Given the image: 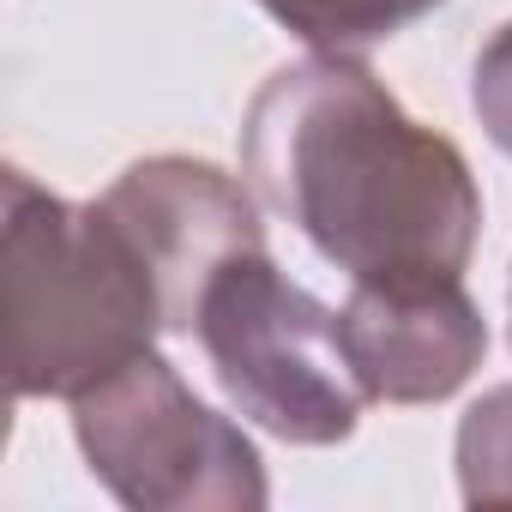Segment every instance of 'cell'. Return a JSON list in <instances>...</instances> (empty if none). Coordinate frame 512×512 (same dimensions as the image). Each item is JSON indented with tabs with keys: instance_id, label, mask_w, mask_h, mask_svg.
Listing matches in <instances>:
<instances>
[{
	"instance_id": "3957f363",
	"label": "cell",
	"mask_w": 512,
	"mask_h": 512,
	"mask_svg": "<svg viewBox=\"0 0 512 512\" xmlns=\"http://www.w3.org/2000/svg\"><path fill=\"white\" fill-rule=\"evenodd\" d=\"M187 338H199L229 410L284 446H338L374 404L338 314L278 272L272 247L235 253L205 284Z\"/></svg>"
},
{
	"instance_id": "277c9868",
	"label": "cell",
	"mask_w": 512,
	"mask_h": 512,
	"mask_svg": "<svg viewBox=\"0 0 512 512\" xmlns=\"http://www.w3.org/2000/svg\"><path fill=\"white\" fill-rule=\"evenodd\" d=\"M73 440L133 512H260L272 500L260 446L157 350L73 398Z\"/></svg>"
},
{
	"instance_id": "ba28073f",
	"label": "cell",
	"mask_w": 512,
	"mask_h": 512,
	"mask_svg": "<svg viewBox=\"0 0 512 512\" xmlns=\"http://www.w3.org/2000/svg\"><path fill=\"white\" fill-rule=\"evenodd\" d=\"M458 494L470 506H512V386L482 392L458 422Z\"/></svg>"
},
{
	"instance_id": "52a82bcc",
	"label": "cell",
	"mask_w": 512,
	"mask_h": 512,
	"mask_svg": "<svg viewBox=\"0 0 512 512\" xmlns=\"http://www.w3.org/2000/svg\"><path fill=\"white\" fill-rule=\"evenodd\" d=\"M260 7L320 55H362L404 25L428 19L446 0H260Z\"/></svg>"
},
{
	"instance_id": "7a4b0ae2",
	"label": "cell",
	"mask_w": 512,
	"mask_h": 512,
	"mask_svg": "<svg viewBox=\"0 0 512 512\" xmlns=\"http://www.w3.org/2000/svg\"><path fill=\"white\" fill-rule=\"evenodd\" d=\"M0 290H7V398H79L169 332L163 284L121 217L0 175Z\"/></svg>"
},
{
	"instance_id": "9c48e42d",
	"label": "cell",
	"mask_w": 512,
	"mask_h": 512,
	"mask_svg": "<svg viewBox=\"0 0 512 512\" xmlns=\"http://www.w3.org/2000/svg\"><path fill=\"white\" fill-rule=\"evenodd\" d=\"M470 109L482 121V133L512 157V19L482 43L476 73H470Z\"/></svg>"
},
{
	"instance_id": "5b68a950",
	"label": "cell",
	"mask_w": 512,
	"mask_h": 512,
	"mask_svg": "<svg viewBox=\"0 0 512 512\" xmlns=\"http://www.w3.org/2000/svg\"><path fill=\"white\" fill-rule=\"evenodd\" d=\"M103 205L121 217V229L139 241L163 284L169 332H193L205 284L235 260V253L266 247L260 193L235 181L229 169L205 157H145L115 175Z\"/></svg>"
},
{
	"instance_id": "8992f818",
	"label": "cell",
	"mask_w": 512,
	"mask_h": 512,
	"mask_svg": "<svg viewBox=\"0 0 512 512\" xmlns=\"http://www.w3.org/2000/svg\"><path fill=\"white\" fill-rule=\"evenodd\" d=\"M350 362L374 404H440L488 356V320L464 278L452 284H356L338 308Z\"/></svg>"
},
{
	"instance_id": "6da1fadb",
	"label": "cell",
	"mask_w": 512,
	"mask_h": 512,
	"mask_svg": "<svg viewBox=\"0 0 512 512\" xmlns=\"http://www.w3.org/2000/svg\"><path fill=\"white\" fill-rule=\"evenodd\" d=\"M241 175L350 284H452L482 235L464 151L356 55L314 49L253 91Z\"/></svg>"
}]
</instances>
